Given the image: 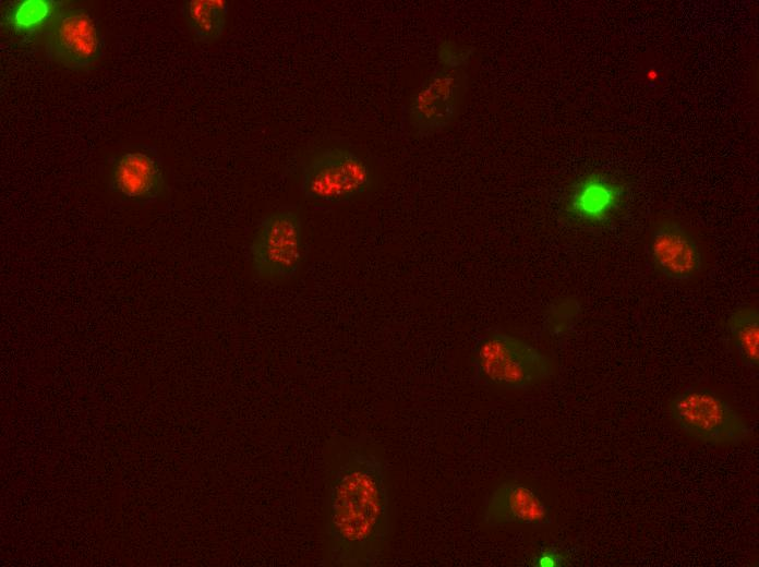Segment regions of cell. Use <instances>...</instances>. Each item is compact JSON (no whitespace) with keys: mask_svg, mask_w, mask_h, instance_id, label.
I'll list each match as a JSON object with an SVG mask.
<instances>
[{"mask_svg":"<svg viewBox=\"0 0 759 567\" xmlns=\"http://www.w3.org/2000/svg\"><path fill=\"white\" fill-rule=\"evenodd\" d=\"M630 188L622 177L589 171L579 176L566 190L562 213L571 224L585 229H602L625 212Z\"/></svg>","mask_w":759,"mask_h":567,"instance_id":"obj_6","label":"cell"},{"mask_svg":"<svg viewBox=\"0 0 759 567\" xmlns=\"http://www.w3.org/2000/svg\"><path fill=\"white\" fill-rule=\"evenodd\" d=\"M180 11L193 38L210 44L225 32L229 4L225 0H186Z\"/></svg>","mask_w":759,"mask_h":567,"instance_id":"obj_13","label":"cell"},{"mask_svg":"<svg viewBox=\"0 0 759 567\" xmlns=\"http://www.w3.org/2000/svg\"><path fill=\"white\" fill-rule=\"evenodd\" d=\"M104 37L96 20L84 8L67 5L45 36L49 60L71 70H85L103 56Z\"/></svg>","mask_w":759,"mask_h":567,"instance_id":"obj_9","label":"cell"},{"mask_svg":"<svg viewBox=\"0 0 759 567\" xmlns=\"http://www.w3.org/2000/svg\"><path fill=\"white\" fill-rule=\"evenodd\" d=\"M732 342L743 364L757 369L759 364V312L755 305L735 309L726 321Z\"/></svg>","mask_w":759,"mask_h":567,"instance_id":"obj_14","label":"cell"},{"mask_svg":"<svg viewBox=\"0 0 759 567\" xmlns=\"http://www.w3.org/2000/svg\"><path fill=\"white\" fill-rule=\"evenodd\" d=\"M574 562L573 554L557 545H544L528 559L531 567H568Z\"/></svg>","mask_w":759,"mask_h":567,"instance_id":"obj_17","label":"cell"},{"mask_svg":"<svg viewBox=\"0 0 759 567\" xmlns=\"http://www.w3.org/2000/svg\"><path fill=\"white\" fill-rule=\"evenodd\" d=\"M322 481L321 565L381 566L393 538L394 503L376 445L366 438L328 437Z\"/></svg>","mask_w":759,"mask_h":567,"instance_id":"obj_1","label":"cell"},{"mask_svg":"<svg viewBox=\"0 0 759 567\" xmlns=\"http://www.w3.org/2000/svg\"><path fill=\"white\" fill-rule=\"evenodd\" d=\"M371 164L344 145H323L309 153L301 165L300 191L311 201L347 203L374 185Z\"/></svg>","mask_w":759,"mask_h":567,"instance_id":"obj_3","label":"cell"},{"mask_svg":"<svg viewBox=\"0 0 759 567\" xmlns=\"http://www.w3.org/2000/svg\"><path fill=\"white\" fill-rule=\"evenodd\" d=\"M60 0H14L2 9V25L23 43L46 36L56 16L67 7Z\"/></svg>","mask_w":759,"mask_h":567,"instance_id":"obj_12","label":"cell"},{"mask_svg":"<svg viewBox=\"0 0 759 567\" xmlns=\"http://www.w3.org/2000/svg\"><path fill=\"white\" fill-rule=\"evenodd\" d=\"M552 521V511L546 503L534 490L516 480L498 484L484 503L483 522L490 528H541Z\"/></svg>","mask_w":759,"mask_h":567,"instance_id":"obj_10","label":"cell"},{"mask_svg":"<svg viewBox=\"0 0 759 567\" xmlns=\"http://www.w3.org/2000/svg\"><path fill=\"white\" fill-rule=\"evenodd\" d=\"M252 267L265 281H285L293 277L304 257L300 215L291 208L276 209L257 225L250 245Z\"/></svg>","mask_w":759,"mask_h":567,"instance_id":"obj_5","label":"cell"},{"mask_svg":"<svg viewBox=\"0 0 759 567\" xmlns=\"http://www.w3.org/2000/svg\"><path fill=\"white\" fill-rule=\"evenodd\" d=\"M472 369L480 382L514 390L537 386L556 372L551 357L523 339L502 331L489 333L477 342Z\"/></svg>","mask_w":759,"mask_h":567,"instance_id":"obj_2","label":"cell"},{"mask_svg":"<svg viewBox=\"0 0 759 567\" xmlns=\"http://www.w3.org/2000/svg\"><path fill=\"white\" fill-rule=\"evenodd\" d=\"M467 85V69L438 64L412 94L406 107L408 125L420 136L443 131L456 118Z\"/></svg>","mask_w":759,"mask_h":567,"instance_id":"obj_7","label":"cell"},{"mask_svg":"<svg viewBox=\"0 0 759 567\" xmlns=\"http://www.w3.org/2000/svg\"><path fill=\"white\" fill-rule=\"evenodd\" d=\"M108 190L121 202L148 205L166 195L167 179L162 159L154 145L129 146L109 161Z\"/></svg>","mask_w":759,"mask_h":567,"instance_id":"obj_8","label":"cell"},{"mask_svg":"<svg viewBox=\"0 0 759 567\" xmlns=\"http://www.w3.org/2000/svg\"><path fill=\"white\" fill-rule=\"evenodd\" d=\"M582 312L578 298L565 295L552 301L545 310L543 326L553 338L567 336L577 325Z\"/></svg>","mask_w":759,"mask_h":567,"instance_id":"obj_15","label":"cell"},{"mask_svg":"<svg viewBox=\"0 0 759 567\" xmlns=\"http://www.w3.org/2000/svg\"><path fill=\"white\" fill-rule=\"evenodd\" d=\"M475 48L454 40H444L437 48L438 64L449 69H467Z\"/></svg>","mask_w":759,"mask_h":567,"instance_id":"obj_16","label":"cell"},{"mask_svg":"<svg viewBox=\"0 0 759 567\" xmlns=\"http://www.w3.org/2000/svg\"><path fill=\"white\" fill-rule=\"evenodd\" d=\"M649 252L655 269L675 281H686L702 268V254L691 234L678 222L665 220L652 231Z\"/></svg>","mask_w":759,"mask_h":567,"instance_id":"obj_11","label":"cell"},{"mask_svg":"<svg viewBox=\"0 0 759 567\" xmlns=\"http://www.w3.org/2000/svg\"><path fill=\"white\" fill-rule=\"evenodd\" d=\"M667 410L685 434L709 445L736 446L751 435L749 423L734 406L707 388L676 394Z\"/></svg>","mask_w":759,"mask_h":567,"instance_id":"obj_4","label":"cell"}]
</instances>
